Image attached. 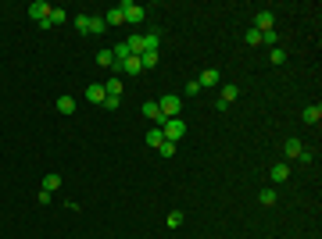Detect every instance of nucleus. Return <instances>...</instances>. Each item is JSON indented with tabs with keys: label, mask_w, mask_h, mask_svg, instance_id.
Returning a JSON list of instances; mask_svg holds the SVG:
<instances>
[{
	"label": "nucleus",
	"mask_w": 322,
	"mask_h": 239,
	"mask_svg": "<svg viewBox=\"0 0 322 239\" xmlns=\"http://www.w3.org/2000/svg\"><path fill=\"white\" fill-rule=\"evenodd\" d=\"M258 200H261L265 207H272V204H276V189H272V186H265V189L258 193Z\"/></svg>",
	"instance_id": "obj_23"
},
{
	"label": "nucleus",
	"mask_w": 322,
	"mask_h": 239,
	"mask_svg": "<svg viewBox=\"0 0 322 239\" xmlns=\"http://www.w3.org/2000/svg\"><path fill=\"white\" fill-rule=\"evenodd\" d=\"M118 11H122V18H126L129 25H140V22H144V14H147V11H144L140 4H133V0H122V4H118Z\"/></svg>",
	"instance_id": "obj_2"
},
{
	"label": "nucleus",
	"mask_w": 322,
	"mask_h": 239,
	"mask_svg": "<svg viewBox=\"0 0 322 239\" xmlns=\"http://www.w3.org/2000/svg\"><path fill=\"white\" fill-rule=\"evenodd\" d=\"M237 96H240V89L229 82V86H222V89H219V100H215V107H219V111H226V107H229Z\"/></svg>",
	"instance_id": "obj_4"
},
{
	"label": "nucleus",
	"mask_w": 322,
	"mask_h": 239,
	"mask_svg": "<svg viewBox=\"0 0 322 239\" xmlns=\"http://www.w3.org/2000/svg\"><path fill=\"white\" fill-rule=\"evenodd\" d=\"M104 29H108V25H104V18H93V14H90V36H100Z\"/></svg>",
	"instance_id": "obj_24"
},
{
	"label": "nucleus",
	"mask_w": 322,
	"mask_h": 239,
	"mask_svg": "<svg viewBox=\"0 0 322 239\" xmlns=\"http://www.w3.org/2000/svg\"><path fill=\"white\" fill-rule=\"evenodd\" d=\"M297 161H305V164H312V161H315V150H301V154H297Z\"/></svg>",
	"instance_id": "obj_33"
},
{
	"label": "nucleus",
	"mask_w": 322,
	"mask_h": 239,
	"mask_svg": "<svg viewBox=\"0 0 322 239\" xmlns=\"http://www.w3.org/2000/svg\"><path fill=\"white\" fill-rule=\"evenodd\" d=\"M97 65L111 68V65H115V54H111V50H97Z\"/></svg>",
	"instance_id": "obj_28"
},
{
	"label": "nucleus",
	"mask_w": 322,
	"mask_h": 239,
	"mask_svg": "<svg viewBox=\"0 0 322 239\" xmlns=\"http://www.w3.org/2000/svg\"><path fill=\"white\" fill-rule=\"evenodd\" d=\"M158 154H161V157H172V154H175V143H168V140H165V143L158 147Z\"/></svg>",
	"instance_id": "obj_31"
},
{
	"label": "nucleus",
	"mask_w": 322,
	"mask_h": 239,
	"mask_svg": "<svg viewBox=\"0 0 322 239\" xmlns=\"http://www.w3.org/2000/svg\"><path fill=\"white\" fill-rule=\"evenodd\" d=\"M276 43H279V32H276V29L261 32V47H276Z\"/></svg>",
	"instance_id": "obj_26"
},
{
	"label": "nucleus",
	"mask_w": 322,
	"mask_h": 239,
	"mask_svg": "<svg viewBox=\"0 0 322 239\" xmlns=\"http://www.w3.org/2000/svg\"><path fill=\"white\" fill-rule=\"evenodd\" d=\"M58 111L61 114H76V100L72 96H58Z\"/></svg>",
	"instance_id": "obj_19"
},
{
	"label": "nucleus",
	"mask_w": 322,
	"mask_h": 239,
	"mask_svg": "<svg viewBox=\"0 0 322 239\" xmlns=\"http://www.w3.org/2000/svg\"><path fill=\"white\" fill-rule=\"evenodd\" d=\"M197 93H201V82H197V79L186 82V96H197Z\"/></svg>",
	"instance_id": "obj_32"
},
{
	"label": "nucleus",
	"mask_w": 322,
	"mask_h": 239,
	"mask_svg": "<svg viewBox=\"0 0 322 239\" xmlns=\"http://www.w3.org/2000/svg\"><path fill=\"white\" fill-rule=\"evenodd\" d=\"M115 72H126V75H140V72H144V65H140V57H126L122 65H115Z\"/></svg>",
	"instance_id": "obj_7"
},
{
	"label": "nucleus",
	"mask_w": 322,
	"mask_h": 239,
	"mask_svg": "<svg viewBox=\"0 0 322 239\" xmlns=\"http://www.w3.org/2000/svg\"><path fill=\"white\" fill-rule=\"evenodd\" d=\"M47 14H50V4H47V0H32V4H29V18H32L36 25L47 22Z\"/></svg>",
	"instance_id": "obj_5"
},
{
	"label": "nucleus",
	"mask_w": 322,
	"mask_h": 239,
	"mask_svg": "<svg viewBox=\"0 0 322 239\" xmlns=\"http://www.w3.org/2000/svg\"><path fill=\"white\" fill-rule=\"evenodd\" d=\"M269 61H272V65H287V50H283V47H272Z\"/></svg>",
	"instance_id": "obj_27"
},
{
	"label": "nucleus",
	"mask_w": 322,
	"mask_h": 239,
	"mask_svg": "<svg viewBox=\"0 0 322 239\" xmlns=\"http://www.w3.org/2000/svg\"><path fill=\"white\" fill-rule=\"evenodd\" d=\"M122 22H126V18H122V11H118V7H111V11L104 14V25H122Z\"/></svg>",
	"instance_id": "obj_21"
},
{
	"label": "nucleus",
	"mask_w": 322,
	"mask_h": 239,
	"mask_svg": "<svg viewBox=\"0 0 322 239\" xmlns=\"http://www.w3.org/2000/svg\"><path fill=\"white\" fill-rule=\"evenodd\" d=\"M104 96H118L122 100V79L118 75H111V79L104 82Z\"/></svg>",
	"instance_id": "obj_12"
},
{
	"label": "nucleus",
	"mask_w": 322,
	"mask_h": 239,
	"mask_svg": "<svg viewBox=\"0 0 322 239\" xmlns=\"http://www.w3.org/2000/svg\"><path fill=\"white\" fill-rule=\"evenodd\" d=\"M219 79H222V75H219V68H204V72H201V89H211V86H219Z\"/></svg>",
	"instance_id": "obj_9"
},
{
	"label": "nucleus",
	"mask_w": 322,
	"mask_h": 239,
	"mask_svg": "<svg viewBox=\"0 0 322 239\" xmlns=\"http://www.w3.org/2000/svg\"><path fill=\"white\" fill-rule=\"evenodd\" d=\"M161 47V36L158 32H147V36H144V54H147V50H158Z\"/></svg>",
	"instance_id": "obj_20"
},
{
	"label": "nucleus",
	"mask_w": 322,
	"mask_h": 239,
	"mask_svg": "<svg viewBox=\"0 0 322 239\" xmlns=\"http://www.w3.org/2000/svg\"><path fill=\"white\" fill-rule=\"evenodd\" d=\"M111 54H115V65H122V61H126V57H133V54H129V47H126V43H115V50H111Z\"/></svg>",
	"instance_id": "obj_22"
},
{
	"label": "nucleus",
	"mask_w": 322,
	"mask_h": 239,
	"mask_svg": "<svg viewBox=\"0 0 322 239\" xmlns=\"http://www.w3.org/2000/svg\"><path fill=\"white\" fill-rule=\"evenodd\" d=\"M118 104H122V100H118V96H104V107H108V111H115V107H118Z\"/></svg>",
	"instance_id": "obj_34"
},
{
	"label": "nucleus",
	"mask_w": 322,
	"mask_h": 239,
	"mask_svg": "<svg viewBox=\"0 0 322 239\" xmlns=\"http://www.w3.org/2000/svg\"><path fill=\"white\" fill-rule=\"evenodd\" d=\"M269 178H272V182H287V178H290V168H287V164L279 161V164H272V171H269Z\"/></svg>",
	"instance_id": "obj_14"
},
{
	"label": "nucleus",
	"mask_w": 322,
	"mask_h": 239,
	"mask_svg": "<svg viewBox=\"0 0 322 239\" xmlns=\"http://www.w3.org/2000/svg\"><path fill=\"white\" fill-rule=\"evenodd\" d=\"M65 22H68V11L50 7V14H47V22H40V29H54V25H65Z\"/></svg>",
	"instance_id": "obj_6"
},
{
	"label": "nucleus",
	"mask_w": 322,
	"mask_h": 239,
	"mask_svg": "<svg viewBox=\"0 0 322 239\" xmlns=\"http://www.w3.org/2000/svg\"><path fill=\"white\" fill-rule=\"evenodd\" d=\"M144 118H147V122H154V125H161V122H165V118H161L158 100H147V104H144Z\"/></svg>",
	"instance_id": "obj_8"
},
{
	"label": "nucleus",
	"mask_w": 322,
	"mask_h": 239,
	"mask_svg": "<svg viewBox=\"0 0 322 239\" xmlns=\"http://www.w3.org/2000/svg\"><path fill=\"white\" fill-rule=\"evenodd\" d=\"M301 150H305V143H301L297 136H287V143H283V154H287V157H297Z\"/></svg>",
	"instance_id": "obj_11"
},
{
	"label": "nucleus",
	"mask_w": 322,
	"mask_h": 239,
	"mask_svg": "<svg viewBox=\"0 0 322 239\" xmlns=\"http://www.w3.org/2000/svg\"><path fill=\"white\" fill-rule=\"evenodd\" d=\"M140 65H144V72H147V68H158V50H147V54H140Z\"/></svg>",
	"instance_id": "obj_18"
},
{
	"label": "nucleus",
	"mask_w": 322,
	"mask_h": 239,
	"mask_svg": "<svg viewBox=\"0 0 322 239\" xmlns=\"http://www.w3.org/2000/svg\"><path fill=\"white\" fill-rule=\"evenodd\" d=\"M305 122H308V125H319L322 122V107L319 104H308V107H305Z\"/></svg>",
	"instance_id": "obj_15"
},
{
	"label": "nucleus",
	"mask_w": 322,
	"mask_h": 239,
	"mask_svg": "<svg viewBox=\"0 0 322 239\" xmlns=\"http://www.w3.org/2000/svg\"><path fill=\"white\" fill-rule=\"evenodd\" d=\"M76 29H79V32H90V14H76Z\"/></svg>",
	"instance_id": "obj_30"
},
{
	"label": "nucleus",
	"mask_w": 322,
	"mask_h": 239,
	"mask_svg": "<svg viewBox=\"0 0 322 239\" xmlns=\"http://www.w3.org/2000/svg\"><path fill=\"white\" fill-rule=\"evenodd\" d=\"M165 225H168V229H179V225H183V211H168Z\"/></svg>",
	"instance_id": "obj_29"
},
{
	"label": "nucleus",
	"mask_w": 322,
	"mask_h": 239,
	"mask_svg": "<svg viewBox=\"0 0 322 239\" xmlns=\"http://www.w3.org/2000/svg\"><path fill=\"white\" fill-rule=\"evenodd\" d=\"M243 43H247V47H261V32H258V29H247Z\"/></svg>",
	"instance_id": "obj_25"
},
{
	"label": "nucleus",
	"mask_w": 322,
	"mask_h": 239,
	"mask_svg": "<svg viewBox=\"0 0 322 239\" xmlns=\"http://www.w3.org/2000/svg\"><path fill=\"white\" fill-rule=\"evenodd\" d=\"M158 129H161V136H165L168 143H179V140L186 136V125H183V118H165Z\"/></svg>",
	"instance_id": "obj_1"
},
{
	"label": "nucleus",
	"mask_w": 322,
	"mask_h": 239,
	"mask_svg": "<svg viewBox=\"0 0 322 239\" xmlns=\"http://www.w3.org/2000/svg\"><path fill=\"white\" fill-rule=\"evenodd\" d=\"M158 107H161V118H179V107H183V96H161L158 100Z\"/></svg>",
	"instance_id": "obj_3"
},
{
	"label": "nucleus",
	"mask_w": 322,
	"mask_h": 239,
	"mask_svg": "<svg viewBox=\"0 0 322 239\" xmlns=\"http://www.w3.org/2000/svg\"><path fill=\"white\" fill-rule=\"evenodd\" d=\"M58 186H61V175H58V171L43 175V193H58Z\"/></svg>",
	"instance_id": "obj_17"
},
{
	"label": "nucleus",
	"mask_w": 322,
	"mask_h": 239,
	"mask_svg": "<svg viewBox=\"0 0 322 239\" xmlns=\"http://www.w3.org/2000/svg\"><path fill=\"white\" fill-rule=\"evenodd\" d=\"M161 143H165V136H161V129H158V125H151V129H147V147H151V150H158Z\"/></svg>",
	"instance_id": "obj_16"
},
{
	"label": "nucleus",
	"mask_w": 322,
	"mask_h": 239,
	"mask_svg": "<svg viewBox=\"0 0 322 239\" xmlns=\"http://www.w3.org/2000/svg\"><path fill=\"white\" fill-rule=\"evenodd\" d=\"M86 100H90V104H104V82H93V86L86 89Z\"/></svg>",
	"instance_id": "obj_13"
},
{
	"label": "nucleus",
	"mask_w": 322,
	"mask_h": 239,
	"mask_svg": "<svg viewBox=\"0 0 322 239\" xmlns=\"http://www.w3.org/2000/svg\"><path fill=\"white\" fill-rule=\"evenodd\" d=\"M276 25V18H272V11H258V18H254V29L258 32H269Z\"/></svg>",
	"instance_id": "obj_10"
}]
</instances>
